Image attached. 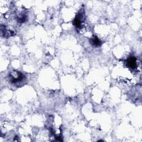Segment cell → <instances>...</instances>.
Masks as SVG:
<instances>
[{
    "mask_svg": "<svg viewBox=\"0 0 142 142\" xmlns=\"http://www.w3.org/2000/svg\"><path fill=\"white\" fill-rule=\"evenodd\" d=\"M127 63L129 67L133 69L136 67V58L134 57L129 58V59L127 61Z\"/></svg>",
    "mask_w": 142,
    "mask_h": 142,
    "instance_id": "6da1fadb",
    "label": "cell"
},
{
    "mask_svg": "<svg viewBox=\"0 0 142 142\" xmlns=\"http://www.w3.org/2000/svg\"><path fill=\"white\" fill-rule=\"evenodd\" d=\"M91 41H92V44H93V46H96V47H98V46H101V41H100V40L98 39V38L97 37H95V38H93V39L91 40Z\"/></svg>",
    "mask_w": 142,
    "mask_h": 142,
    "instance_id": "7a4b0ae2",
    "label": "cell"
},
{
    "mask_svg": "<svg viewBox=\"0 0 142 142\" xmlns=\"http://www.w3.org/2000/svg\"><path fill=\"white\" fill-rule=\"evenodd\" d=\"M81 24H82L81 20V19H79V18L76 17L75 20H74L73 24H75V26H76L77 27H78V28L81 27Z\"/></svg>",
    "mask_w": 142,
    "mask_h": 142,
    "instance_id": "3957f363",
    "label": "cell"
}]
</instances>
